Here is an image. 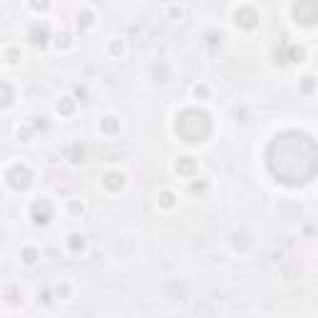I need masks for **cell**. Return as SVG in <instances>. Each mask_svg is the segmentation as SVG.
I'll use <instances>...</instances> for the list:
<instances>
[{
	"instance_id": "cell-1",
	"label": "cell",
	"mask_w": 318,
	"mask_h": 318,
	"mask_svg": "<svg viewBox=\"0 0 318 318\" xmlns=\"http://www.w3.org/2000/svg\"><path fill=\"white\" fill-rule=\"evenodd\" d=\"M266 162H268L271 174L278 182H283L288 187L306 184L308 179H313V174L318 169L316 142H313L311 134L298 132V129L281 132L268 144Z\"/></svg>"
},
{
	"instance_id": "cell-2",
	"label": "cell",
	"mask_w": 318,
	"mask_h": 318,
	"mask_svg": "<svg viewBox=\"0 0 318 318\" xmlns=\"http://www.w3.org/2000/svg\"><path fill=\"white\" fill-rule=\"evenodd\" d=\"M177 134H179L184 142H189V144L204 142V139L211 134V117H209V112L196 110V107L184 110V112L177 117Z\"/></svg>"
},
{
	"instance_id": "cell-3",
	"label": "cell",
	"mask_w": 318,
	"mask_h": 318,
	"mask_svg": "<svg viewBox=\"0 0 318 318\" xmlns=\"http://www.w3.org/2000/svg\"><path fill=\"white\" fill-rule=\"evenodd\" d=\"M5 179H8V184H10L13 189L23 191V189L30 187V182H33V172H30V167H28L25 162H18V164H13V167L8 169Z\"/></svg>"
},
{
	"instance_id": "cell-4",
	"label": "cell",
	"mask_w": 318,
	"mask_h": 318,
	"mask_svg": "<svg viewBox=\"0 0 318 318\" xmlns=\"http://www.w3.org/2000/svg\"><path fill=\"white\" fill-rule=\"evenodd\" d=\"M316 18H318L316 0H296V5H293V20H296L298 25L311 28V25L316 23Z\"/></svg>"
},
{
	"instance_id": "cell-5",
	"label": "cell",
	"mask_w": 318,
	"mask_h": 318,
	"mask_svg": "<svg viewBox=\"0 0 318 318\" xmlns=\"http://www.w3.org/2000/svg\"><path fill=\"white\" fill-rule=\"evenodd\" d=\"M30 219H33L35 226H48L50 219H53V204H50V199H45V196L35 199L30 204Z\"/></svg>"
},
{
	"instance_id": "cell-6",
	"label": "cell",
	"mask_w": 318,
	"mask_h": 318,
	"mask_svg": "<svg viewBox=\"0 0 318 318\" xmlns=\"http://www.w3.org/2000/svg\"><path fill=\"white\" fill-rule=\"evenodd\" d=\"M234 20H236V25L241 28V30H256L258 28V13H256L254 8H249V5H241V8H236V13H234Z\"/></svg>"
},
{
	"instance_id": "cell-7",
	"label": "cell",
	"mask_w": 318,
	"mask_h": 318,
	"mask_svg": "<svg viewBox=\"0 0 318 318\" xmlns=\"http://www.w3.org/2000/svg\"><path fill=\"white\" fill-rule=\"evenodd\" d=\"M102 184H105V189L107 191H120L122 187H125V174H122L120 169H110V172H105Z\"/></svg>"
},
{
	"instance_id": "cell-8",
	"label": "cell",
	"mask_w": 318,
	"mask_h": 318,
	"mask_svg": "<svg viewBox=\"0 0 318 318\" xmlns=\"http://www.w3.org/2000/svg\"><path fill=\"white\" fill-rule=\"evenodd\" d=\"M177 174H179V177H194V174H196V159H194V157H179V162H177Z\"/></svg>"
},
{
	"instance_id": "cell-9",
	"label": "cell",
	"mask_w": 318,
	"mask_h": 318,
	"mask_svg": "<svg viewBox=\"0 0 318 318\" xmlns=\"http://www.w3.org/2000/svg\"><path fill=\"white\" fill-rule=\"evenodd\" d=\"M13 100H15V90H13V85L5 82V80H0V110L10 107Z\"/></svg>"
},
{
	"instance_id": "cell-10",
	"label": "cell",
	"mask_w": 318,
	"mask_h": 318,
	"mask_svg": "<svg viewBox=\"0 0 318 318\" xmlns=\"http://www.w3.org/2000/svg\"><path fill=\"white\" fill-rule=\"evenodd\" d=\"M48 25L43 23V25H35L33 30H30V43L33 45H40V48H45V43H48Z\"/></svg>"
},
{
	"instance_id": "cell-11",
	"label": "cell",
	"mask_w": 318,
	"mask_h": 318,
	"mask_svg": "<svg viewBox=\"0 0 318 318\" xmlns=\"http://www.w3.org/2000/svg\"><path fill=\"white\" fill-rule=\"evenodd\" d=\"M92 25H95V13H90V10L77 13V28L80 30H90Z\"/></svg>"
},
{
	"instance_id": "cell-12",
	"label": "cell",
	"mask_w": 318,
	"mask_h": 318,
	"mask_svg": "<svg viewBox=\"0 0 318 318\" xmlns=\"http://www.w3.org/2000/svg\"><path fill=\"white\" fill-rule=\"evenodd\" d=\"M100 129H102L105 134H117V132H120V120L110 115V117H105V120L100 122Z\"/></svg>"
},
{
	"instance_id": "cell-13",
	"label": "cell",
	"mask_w": 318,
	"mask_h": 318,
	"mask_svg": "<svg viewBox=\"0 0 318 318\" xmlns=\"http://www.w3.org/2000/svg\"><path fill=\"white\" fill-rule=\"evenodd\" d=\"M67 249H70L72 254L82 251V249H85V236H82V234H70V236H67Z\"/></svg>"
},
{
	"instance_id": "cell-14",
	"label": "cell",
	"mask_w": 318,
	"mask_h": 318,
	"mask_svg": "<svg viewBox=\"0 0 318 318\" xmlns=\"http://www.w3.org/2000/svg\"><path fill=\"white\" fill-rule=\"evenodd\" d=\"M75 107H77V100H72V97H63V100L58 102V112L65 115V117H70V115L75 112Z\"/></svg>"
},
{
	"instance_id": "cell-15",
	"label": "cell",
	"mask_w": 318,
	"mask_h": 318,
	"mask_svg": "<svg viewBox=\"0 0 318 318\" xmlns=\"http://www.w3.org/2000/svg\"><path fill=\"white\" fill-rule=\"evenodd\" d=\"M18 139L20 142H33V137H35V127L33 125H23V127H18Z\"/></svg>"
},
{
	"instance_id": "cell-16",
	"label": "cell",
	"mask_w": 318,
	"mask_h": 318,
	"mask_svg": "<svg viewBox=\"0 0 318 318\" xmlns=\"http://www.w3.org/2000/svg\"><path fill=\"white\" fill-rule=\"evenodd\" d=\"M38 258H40V251H38L35 246H28V249H23V263L33 266V263H35Z\"/></svg>"
},
{
	"instance_id": "cell-17",
	"label": "cell",
	"mask_w": 318,
	"mask_h": 318,
	"mask_svg": "<svg viewBox=\"0 0 318 318\" xmlns=\"http://www.w3.org/2000/svg\"><path fill=\"white\" fill-rule=\"evenodd\" d=\"M70 162H75V164L85 162V147H80V144H72V149H70Z\"/></svg>"
},
{
	"instance_id": "cell-18",
	"label": "cell",
	"mask_w": 318,
	"mask_h": 318,
	"mask_svg": "<svg viewBox=\"0 0 318 318\" xmlns=\"http://www.w3.org/2000/svg\"><path fill=\"white\" fill-rule=\"evenodd\" d=\"M177 201H174V194L169 189H164L162 194H159V206H164V209H172Z\"/></svg>"
},
{
	"instance_id": "cell-19",
	"label": "cell",
	"mask_w": 318,
	"mask_h": 318,
	"mask_svg": "<svg viewBox=\"0 0 318 318\" xmlns=\"http://www.w3.org/2000/svg\"><path fill=\"white\" fill-rule=\"evenodd\" d=\"M67 209H70V214H72V216H82V214H85V204H82L80 199H72Z\"/></svg>"
},
{
	"instance_id": "cell-20",
	"label": "cell",
	"mask_w": 318,
	"mask_h": 318,
	"mask_svg": "<svg viewBox=\"0 0 318 318\" xmlns=\"http://www.w3.org/2000/svg\"><path fill=\"white\" fill-rule=\"evenodd\" d=\"M20 58H23V55H20V50H18V48H10V50L5 53V60H8L10 65H18V63H20Z\"/></svg>"
},
{
	"instance_id": "cell-21",
	"label": "cell",
	"mask_w": 318,
	"mask_h": 318,
	"mask_svg": "<svg viewBox=\"0 0 318 318\" xmlns=\"http://www.w3.org/2000/svg\"><path fill=\"white\" fill-rule=\"evenodd\" d=\"M55 40H58V48H70V35H67V33H58V35H55Z\"/></svg>"
},
{
	"instance_id": "cell-22",
	"label": "cell",
	"mask_w": 318,
	"mask_h": 318,
	"mask_svg": "<svg viewBox=\"0 0 318 318\" xmlns=\"http://www.w3.org/2000/svg\"><path fill=\"white\" fill-rule=\"evenodd\" d=\"M110 53H112V55H122V53H125V43H122V40H115V43L110 45Z\"/></svg>"
},
{
	"instance_id": "cell-23",
	"label": "cell",
	"mask_w": 318,
	"mask_h": 318,
	"mask_svg": "<svg viewBox=\"0 0 318 318\" xmlns=\"http://www.w3.org/2000/svg\"><path fill=\"white\" fill-rule=\"evenodd\" d=\"M30 8L33 10H48L50 8V0H30Z\"/></svg>"
},
{
	"instance_id": "cell-24",
	"label": "cell",
	"mask_w": 318,
	"mask_h": 318,
	"mask_svg": "<svg viewBox=\"0 0 318 318\" xmlns=\"http://www.w3.org/2000/svg\"><path fill=\"white\" fill-rule=\"evenodd\" d=\"M55 293H58V298H67L70 296V286L67 283H58L55 286Z\"/></svg>"
},
{
	"instance_id": "cell-25",
	"label": "cell",
	"mask_w": 318,
	"mask_h": 318,
	"mask_svg": "<svg viewBox=\"0 0 318 318\" xmlns=\"http://www.w3.org/2000/svg\"><path fill=\"white\" fill-rule=\"evenodd\" d=\"M301 90H303V95H313V77H306L303 85H301Z\"/></svg>"
},
{
	"instance_id": "cell-26",
	"label": "cell",
	"mask_w": 318,
	"mask_h": 318,
	"mask_svg": "<svg viewBox=\"0 0 318 318\" xmlns=\"http://www.w3.org/2000/svg\"><path fill=\"white\" fill-rule=\"evenodd\" d=\"M206 95H209V90H206L204 85H196V87H194V97H206Z\"/></svg>"
},
{
	"instance_id": "cell-27",
	"label": "cell",
	"mask_w": 318,
	"mask_h": 318,
	"mask_svg": "<svg viewBox=\"0 0 318 318\" xmlns=\"http://www.w3.org/2000/svg\"><path fill=\"white\" fill-rule=\"evenodd\" d=\"M204 189H206V182H194L191 184V194H201Z\"/></svg>"
},
{
	"instance_id": "cell-28",
	"label": "cell",
	"mask_w": 318,
	"mask_h": 318,
	"mask_svg": "<svg viewBox=\"0 0 318 318\" xmlns=\"http://www.w3.org/2000/svg\"><path fill=\"white\" fill-rule=\"evenodd\" d=\"M0 196H3V194H0Z\"/></svg>"
}]
</instances>
